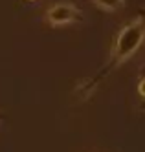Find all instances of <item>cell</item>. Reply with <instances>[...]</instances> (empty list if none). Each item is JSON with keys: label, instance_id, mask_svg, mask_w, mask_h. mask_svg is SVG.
<instances>
[{"label": "cell", "instance_id": "1", "mask_svg": "<svg viewBox=\"0 0 145 152\" xmlns=\"http://www.w3.org/2000/svg\"><path fill=\"white\" fill-rule=\"evenodd\" d=\"M143 40H145V22H143V18H134L132 22L123 26L119 29V33L116 35L112 50H110L108 64L103 68L101 73H97L96 81L97 79L101 81L112 68H119L123 62H127L138 51V48L141 46Z\"/></svg>", "mask_w": 145, "mask_h": 152}, {"label": "cell", "instance_id": "2", "mask_svg": "<svg viewBox=\"0 0 145 152\" xmlns=\"http://www.w3.org/2000/svg\"><path fill=\"white\" fill-rule=\"evenodd\" d=\"M44 18L50 26H64V24H74V22H81L83 20V11L77 6L68 4V2H61L50 6L44 13Z\"/></svg>", "mask_w": 145, "mask_h": 152}, {"label": "cell", "instance_id": "3", "mask_svg": "<svg viewBox=\"0 0 145 152\" xmlns=\"http://www.w3.org/2000/svg\"><path fill=\"white\" fill-rule=\"evenodd\" d=\"M92 2L105 11H118L119 7H123L125 0H92Z\"/></svg>", "mask_w": 145, "mask_h": 152}, {"label": "cell", "instance_id": "4", "mask_svg": "<svg viewBox=\"0 0 145 152\" xmlns=\"http://www.w3.org/2000/svg\"><path fill=\"white\" fill-rule=\"evenodd\" d=\"M138 94H140V95L143 97V99H145V77L138 83Z\"/></svg>", "mask_w": 145, "mask_h": 152}]
</instances>
